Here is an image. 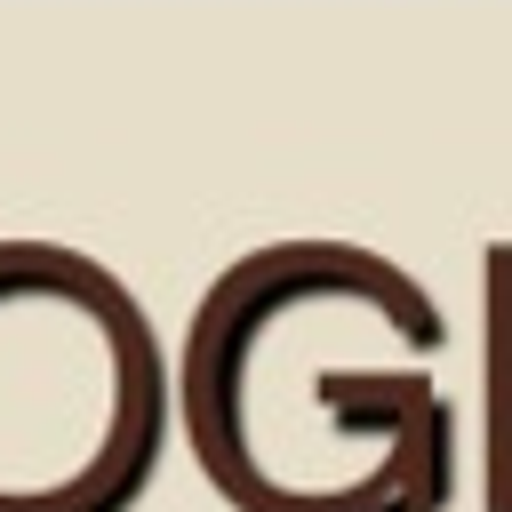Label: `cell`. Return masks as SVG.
I'll return each instance as SVG.
<instances>
[{
  "instance_id": "cell-1",
  "label": "cell",
  "mask_w": 512,
  "mask_h": 512,
  "mask_svg": "<svg viewBox=\"0 0 512 512\" xmlns=\"http://www.w3.org/2000/svg\"><path fill=\"white\" fill-rule=\"evenodd\" d=\"M432 296L352 240L224 264L184 328L176 424L232 512H448L456 408L424 376Z\"/></svg>"
},
{
  "instance_id": "cell-2",
  "label": "cell",
  "mask_w": 512,
  "mask_h": 512,
  "mask_svg": "<svg viewBox=\"0 0 512 512\" xmlns=\"http://www.w3.org/2000/svg\"><path fill=\"white\" fill-rule=\"evenodd\" d=\"M168 424L144 304L80 248L0 240V512H136Z\"/></svg>"
},
{
  "instance_id": "cell-3",
  "label": "cell",
  "mask_w": 512,
  "mask_h": 512,
  "mask_svg": "<svg viewBox=\"0 0 512 512\" xmlns=\"http://www.w3.org/2000/svg\"><path fill=\"white\" fill-rule=\"evenodd\" d=\"M488 512H512V248H488Z\"/></svg>"
}]
</instances>
